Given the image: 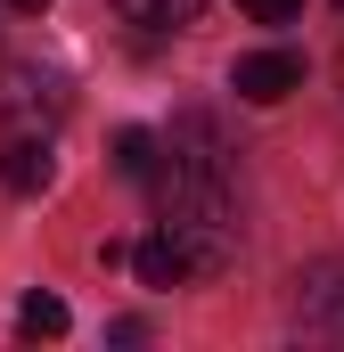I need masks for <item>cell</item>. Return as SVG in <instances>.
<instances>
[{"label":"cell","mask_w":344,"mask_h":352,"mask_svg":"<svg viewBox=\"0 0 344 352\" xmlns=\"http://www.w3.org/2000/svg\"><path fill=\"white\" fill-rule=\"evenodd\" d=\"M131 270H140V287H180L189 263H180V246H172L164 230H148L140 246H131Z\"/></svg>","instance_id":"5"},{"label":"cell","mask_w":344,"mask_h":352,"mask_svg":"<svg viewBox=\"0 0 344 352\" xmlns=\"http://www.w3.org/2000/svg\"><path fill=\"white\" fill-rule=\"evenodd\" d=\"M66 328H74V320H66V303H58V295H41V287H33V295L17 303V336H33V344H41V336H66Z\"/></svg>","instance_id":"8"},{"label":"cell","mask_w":344,"mask_h":352,"mask_svg":"<svg viewBox=\"0 0 344 352\" xmlns=\"http://www.w3.org/2000/svg\"><path fill=\"white\" fill-rule=\"evenodd\" d=\"M58 173V156H50V131H17L8 148H0V188L8 197H33V188H50Z\"/></svg>","instance_id":"4"},{"label":"cell","mask_w":344,"mask_h":352,"mask_svg":"<svg viewBox=\"0 0 344 352\" xmlns=\"http://www.w3.org/2000/svg\"><path fill=\"white\" fill-rule=\"evenodd\" d=\"M295 328L303 336H344V263H312L295 278Z\"/></svg>","instance_id":"3"},{"label":"cell","mask_w":344,"mask_h":352,"mask_svg":"<svg viewBox=\"0 0 344 352\" xmlns=\"http://www.w3.org/2000/svg\"><path fill=\"white\" fill-rule=\"evenodd\" d=\"M230 90H238L246 107L295 98V90H303V50H246V58L230 66Z\"/></svg>","instance_id":"2"},{"label":"cell","mask_w":344,"mask_h":352,"mask_svg":"<svg viewBox=\"0 0 344 352\" xmlns=\"http://www.w3.org/2000/svg\"><path fill=\"white\" fill-rule=\"evenodd\" d=\"M107 8H115L123 25H140V33H180L205 0H107Z\"/></svg>","instance_id":"7"},{"label":"cell","mask_w":344,"mask_h":352,"mask_svg":"<svg viewBox=\"0 0 344 352\" xmlns=\"http://www.w3.org/2000/svg\"><path fill=\"white\" fill-rule=\"evenodd\" d=\"M156 164H164V140H156L148 123H123V131H115V173L123 180H156Z\"/></svg>","instance_id":"6"},{"label":"cell","mask_w":344,"mask_h":352,"mask_svg":"<svg viewBox=\"0 0 344 352\" xmlns=\"http://www.w3.org/2000/svg\"><path fill=\"white\" fill-rule=\"evenodd\" d=\"M66 115V74L50 66H0V123L8 131H50Z\"/></svg>","instance_id":"1"},{"label":"cell","mask_w":344,"mask_h":352,"mask_svg":"<svg viewBox=\"0 0 344 352\" xmlns=\"http://www.w3.org/2000/svg\"><path fill=\"white\" fill-rule=\"evenodd\" d=\"M336 82H344V58H336Z\"/></svg>","instance_id":"11"},{"label":"cell","mask_w":344,"mask_h":352,"mask_svg":"<svg viewBox=\"0 0 344 352\" xmlns=\"http://www.w3.org/2000/svg\"><path fill=\"white\" fill-rule=\"evenodd\" d=\"M336 8H344V0H336Z\"/></svg>","instance_id":"12"},{"label":"cell","mask_w":344,"mask_h":352,"mask_svg":"<svg viewBox=\"0 0 344 352\" xmlns=\"http://www.w3.org/2000/svg\"><path fill=\"white\" fill-rule=\"evenodd\" d=\"M8 8H25V16H41V8H50V0H8Z\"/></svg>","instance_id":"10"},{"label":"cell","mask_w":344,"mask_h":352,"mask_svg":"<svg viewBox=\"0 0 344 352\" xmlns=\"http://www.w3.org/2000/svg\"><path fill=\"white\" fill-rule=\"evenodd\" d=\"M238 8H246L255 25H295V16H303V0H238Z\"/></svg>","instance_id":"9"}]
</instances>
